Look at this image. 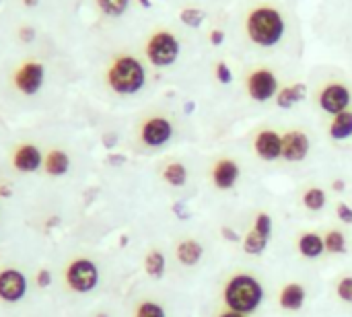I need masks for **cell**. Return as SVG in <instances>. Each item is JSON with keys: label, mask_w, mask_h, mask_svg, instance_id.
<instances>
[{"label": "cell", "mask_w": 352, "mask_h": 317, "mask_svg": "<svg viewBox=\"0 0 352 317\" xmlns=\"http://www.w3.org/2000/svg\"><path fill=\"white\" fill-rule=\"evenodd\" d=\"M262 301H264V287L258 281V276L250 272L233 274L223 287V303L231 311L252 316L260 309Z\"/></svg>", "instance_id": "1"}, {"label": "cell", "mask_w": 352, "mask_h": 317, "mask_svg": "<svg viewBox=\"0 0 352 317\" xmlns=\"http://www.w3.org/2000/svg\"><path fill=\"white\" fill-rule=\"evenodd\" d=\"M248 35L262 47H272L285 37V19L276 8L260 6L248 17Z\"/></svg>", "instance_id": "2"}, {"label": "cell", "mask_w": 352, "mask_h": 317, "mask_svg": "<svg viewBox=\"0 0 352 317\" xmlns=\"http://www.w3.org/2000/svg\"><path fill=\"white\" fill-rule=\"evenodd\" d=\"M146 83V70L134 56H120L107 70V85L120 95H134Z\"/></svg>", "instance_id": "3"}, {"label": "cell", "mask_w": 352, "mask_h": 317, "mask_svg": "<svg viewBox=\"0 0 352 317\" xmlns=\"http://www.w3.org/2000/svg\"><path fill=\"white\" fill-rule=\"evenodd\" d=\"M146 56L157 68H167L179 58V41L169 31H157L146 43Z\"/></svg>", "instance_id": "4"}, {"label": "cell", "mask_w": 352, "mask_h": 317, "mask_svg": "<svg viewBox=\"0 0 352 317\" xmlns=\"http://www.w3.org/2000/svg\"><path fill=\"white\" fill-rule=\"evenodd\" d=\"M66 283L74 293H91L99 285V268L95 262L78 258L66 268Z\"/></svg>", "instance_id": "5"}, {"label": "cell", "mask_w": 352, "mask_h": 317, "mask_svg": "<svg viewBox=\"0 0 352 317\" xmlns=\"http://www.w3.org/2000/svg\"><path fill=\"white\" fill-rule=\"evenodd\" d=\"M45 80V66L39 60H25L12 74V83L19 93L33 97L41 91Z\"/></svg>", "instance_id": "6"}, {"label": "cell", "mask_w": 352, "mask_h": 317, "mask_svg": "<svg viewBox=\"0 0 352 317\" xmlns=\"http://www.w3.org/2000/svg\"><path fill=\"white\" fill-rule=\"evenodd\" d=\"M248 93L254 101L264 103L278 95V80L272 70L260 68L248 76Z\"/></svg>", "instance_id": "7"}, {"label": "cell", "mask_w": 352, "mask_h": 317, "mask_svg": "<svg viewBox=\"0 0 352 317\" xmlns=\"http://www.w3.org/2000/svg\"><path fill=\"white\" fill-rule=\"evenodd\" d=\"M320 107L332 118L351 107V91L342 83H330L320 93Z\"/></svg>", "instance_id": "8"}, {"label": "cell", "mask_w": 352, "mask_h": 317, "mask_svg": "<svg viewBox=\"0 0 352 317\" xmlns=\"http://www.w3.org/2000/svg\"><path fill=\"white\" fill-rule=\"evenodd\" d=\"M173 136V124L167 120V118H161V116H155L151 120H146L140 128V140L146 144V146H163L165 142H169Z\"/></svg>", "instance_id": "9"}, {"label": "cell", "mask_w": 352, "mask_h": 317, "mask_svg": "<svg viewBox=\"0 0 352 317\" xmlns=\"http://www.w3.org/2000/svg\"><path fill=\"white\" fill-rule=\"evenodd\" d=\"M27 295V278L16 268L0 272V299L4 303H19Z\"/></svg>", "instance_id": "10"}, {"label": "cell", "mask_w": 352, "mask_h": 317, "mask_svg": "<svg viewBox=\"0 0 352 317\" xmlns=\"http://www.w3.org/2000/svg\"><path fill=\"white\" fill-rule=\"evenodd\" d=\"M311 142L303 130H291L283 136V159L291 163H299L309 155Z\"/></svg>", "instance_id": "11"}, {"label": "cell", "mask_w": 352, "mask_h": 317, "mask_svg": "<svg viewBox=\"0 0 352 317\" xmlns=\"http://www.w3.org/2000/svg\"><path fill=\"white\" fill-rule=\"evenodd\" d=\"M239 175H241V169H239V163L235 159H219L212 165V171H210L214 188L223 190V192L235 188L237 182H239Z\"/></svg>", "instance_id": "12"}, {"label": "cell", "mask_w": 352, "mask_h": 317, "mask_svg": "<svg viewBox=\"0 0 352 317\" xmlns=\"http://www.w3.org/2000/svg\"><path fill=\"white\" fill-rule=\"evenodd\" d=\"M254 151L262 161H276L283 157V136L276 130H262L254 138Z\"/></svg>", "instance_id": "13"}, {"label": "cell", "mask_w": 352, "mask_h": 317, "mask_svg": "<svg viewBox=\"0 0 352 317\" xmlns=\"http://www.w3.org/2000/svg\"><path fill=\"white\" fill-rule=\"evenodd\" d=\"M12 163L19 171L23 173H33L41 167L43 163V155L35 144H21L14 155H12Z\"/></svg>", "instance_id": "14"}, {"label": "cell", "mask_w": 352, "mask_h": 317, "mask_svg": "<svg viewBox=\"0 0 352 317\" xmlns=\"http://www.w3.org/2000/svg\"><path fill=\"white\" fill-rule=\"evenodd\" d=\"M297 250L303 258L307 260H318L324 256L326 252V243H324V235L316 233V231H305L297 237Z\"/></svg>", "instance_id": "15"}, {"label": "cell", "mask_w": 352, "mask_h": 317, "mask_svg": "<svg viewBox=\"0 0 352 317\" xmlns=\"http://www.w3.org/2000/svg\"><path fill=\"white\" fill-rule=\"evenodd\" d=\"M204 256V245L194 239V237H186L175 245V258L182 266H196Z\"/></svg>", "instance_id": "16"}, {"label": "cell", "mask_w": 352, "mask_h": 317, "mask_svg": "<svg viewBox=\"0 0 352 317\" xmlns=\"http://www.w3.org/2000/svg\"><path fill=\"white\" fill-rule=\"evenodd\" d=\"M307 299V289L301 283H289L280 289L278 303L285 311H299L305 305Z\"/></svg>", "instance_id": "17"}, {"label": "cell", "mask_w": 352, "mask_h": 317, "mask_svg": "<svg viewBox=\"0 0 352 317\" xmlns=\"http://www.w3.org/2000/svg\"><path fill=\"white\" fill-rule=\"evenodd\" d=\"M305 95H307V85L297 83V85H291V87H285L283 91H278L276 103H278V107H283V109H291L293 105H297L299 101H303Z\"/></svg>", "instance_id": "18"}, {"label": "cell", "mask_w": 352, "mask_h": 317, "mask_svg": "<svg viewBox=\"0 0 352 317\" xmlns=\"http://www.w3.org/2000/svg\"><path fill=\"white\" fill-rule=\"evenodd\" d=\"M68 169H70V157L64 151L54 149V151L47 153V157H45V171L50 175L60 177L64 173H68Z\"/></svg>", "instance_id": "19"}, {"label": "cell", "mask_w": 352, "mask_h": 317, "mask_svg": "<svg viewBox=\"0 0 352 317\" xmlns=\"http://www.w3.org/2000/svg\"><path fill=\"white\" fill-rule=\"evenodd\" d=\"M330 136L334 140H346L352 136V111L346 109L338 116L332 118V124H330Z\"/></svg>", "instance_id": "20"}, {"label": "cell", "mask_w": 352, "mask_h": 317, "mask_svg": "<svg viewBox=\"0 0 352 317\" xmlns=\"http://www.w3.org/2000/svg\"><path fill=\"white\" fill-rule=\"evenodd\" d=\"M268 241H270L268 235H264V233H260L258 229L252 227L248 231V235L243 237V250L250 256H262L266 252V248H268Z\"/></svg>", "instance_id": "21"}, {"label": "cell", "mask_w": 352, "mask_h": 317, "mask_svg": "<svg viewBox=\"0 0 352 317\" xmlns=\"http://www.w3.org/2000/svg\"><path fill=\"white\" fill-rule=\"evenodd\" d=\"M167 268V258L161 250H151L144 258V270L151 278H163Z\"/></svg>", "instance_id": "22"}, {"label": "cell", "mask_w": 352, "mask_h": 317, "mask_svg": "<svg viewBox=\"0 0 352 317\" xmlns=\"http://www.w3.org/2000/svg\"><path fill=\"white\" fill-rule=\"evenodd\" d=\"M326 200H328V196H326V192H324L320 186L305 188V190H303V194H301V202H303V206H305L307 210H311V212L322 210V208L326 206Z\"/></svg>", "instance_id": "23"}, {"label": "cell", "mask_w": 352, "mask_h": 317, "mask_svg": "<svg viewBox=\"0 0 352 317\" xmlns=\"http://www.w3.org/2000/svg\"><path fill=\"white\" fill-rule=\"evenodd\" d=\"M163 179H165L169 186H173V188L186 186V182H188V169H186V165H182V163H177V161L167 163L165 169H163Z\"/></svg>", "instance_id": "24"}, {"label": "cell", "mask_w": 352, "mask_h": 317, "mask_svg": "<svg viewBox=\"0 0 352 317\" xmlns=\"http://www.w3.org/2000/svg\"><path fill=\"white\" fill-rule=\"evenodd\" d=\"M324 243H326V252L332 256L346 254V235L340 229H330L324 235Z\"/></svg>", "instance_id": "25"}, {"label": "cell", "mask_w": 352, "mask_h": 317, "mask_svg": "<svg viewBox=\"0 0 352 317\" xmlns=\"http://www.w3.org/2000/svg\"><path fill=\"white\" fill-rule=\"evenodd\" d=\"M134 317H167V311L159 301L146 299V301H140L134 307Z\"/></svg>", "instance_id": "26"}, {"label": "cell", "mask_w": 352, "mask_h": 317, "mask_svg": "<svg viewBox=\"0 0 352 317\" xmlns=\"http://www.w3.org/2000/svg\"><path fill=\"white\" fill-rule=\"evenodd\" d=\"M97 6L107 17H122L128 10L130 0H97Z\"/></svg>", "instance_id": "27"}, {"label": "cell", "mask_w": 352, "mask_h": 317, "mask_svg": "<svg viewBox=\"0 0 352 317\" xmlns=\"http://www.w3.org/2000/svg\"><path fill=\"white\" fill-rule=\"evenodd\" d=\"M179 19L188 27H200L204 23V19H206V12L200 10V8H184L179 12Z\"/></svg>", "instance_id": "28"}, {"label": "cell", "mask_w": 352, "mask_h": 317, "mask_svg": "<svg viewBox=\"0 0 352 317\" xmlns=\"http://www.w3.org/2000/svg\"><path fill=\"white\" fill-rule=\"evenodd\" d=\"M336 289V297L344 303H352V274L340 276L334 285Z\"/></svg>", "instance_id": "29"}, {"label": "cell", "mask_w": 352, "mask_h": 317, "mask_svg": "<svg viewBox=\"0 0 352 317\" xmlns=\"http://www.w3.org/2000/svg\"><path fill=\"white\" fill-rule=\"evenodd\" d=\"M336 217H338V221H340V223H344V225H352V208L349 206V204L338 202V204H336Z\"/></svg>", "instance_id": "30"}, {"label": "cell", "mask_w": 352, "mask_h": 317, "mask_svg": "<svg viewBox=\"0 0 352 317\" xmlns=\"http://www.w3.org/2000/svg\"><path fill=\"white\" fill-rule=\"evenodd\" d=\"M217 78H219L223 85H229V83L233 80V72H231V68L227 66V62H219V64H217Z\"/></svg>", "instance_id": "31"}, {"label": "cell", "mask_w": 352, "mask_h": 317, "mask_svg": "<svg viewBox=\"0 0 352 317\" xmlns=\"http://www.w3.org/2000/svg\"><path fill=\"white\" fill-rule=\"evenodd\" d=\"M19 37H21V41H23V43H29V41H33V39H35V29L25 25V27H21V29H19Z\"/></svg>", "instance_id": "32"}, {"label": "cell", "mask_w": 352, "mask_h": 317, "mask_svg": "<svg viewBox=\"0 0 352 317\" xmlns=\"http://www.w3.org/2000/svg\"><path fill=\"white\" fill-rule=\"evenodd\" d=\"M50 285H52V272L50 270H41L37 274V287L39 289H47Z\"/></svg>", "instance_id": "33"}, {"label": "cell", "mask_w": 352, "mask_h": 317, "mask_svg": "<svg viewBox=\"0 0 352 317\" xmlns=\"http://www.w3.org/2000/svg\"><path fill=\"white\" fill-rule=\"evenodd\" d=\"M223 41H225V31H221V29L210 31V43L212 45H221Z\"/></svg>", "instance_id": "34"}, {"label": "cell", "mask_w": 352, "mask_h": 317, "mask_svg": "<svg viewBox=\"0 0 352 317\" xmlns=\"http://www.w3.org/2000/svg\"><path fill=\"white\" fill-rule=\"evenodd\" d=\"M221 233H223V237H225L227 241H235V243L239 241V235H237L233 229H229V227H223V229H221Z\"/></svg>", "instance_id": "35"}, {"label": "cell", "mask_w": 352, "mask_h": 317, "mask_svg": "<svg viewBox=\"0 0 352 317\" xmlns=\"http://www.w3.org/2000/svg\"><path fill=\"white\" fill-rule=\"evenodd\" d=\"M217 317H250V316H243V314H237V311H231V309H227V307H225V309H221V311H219V316Z\"/></svg>", "instance_id": "36"}, {"label": "cell", "mask_w": 352, "mask_h": 317, "mask_svg": "<svg viewBox=\"0 0 352 317\" xmlns=\"http://www.w3.org/2000/svg\"><path fill=\"white\" fill-rule=\"evenodd\" d=\"M332 188H334L336 192H344V188H346V184H344L342 179H334V182H332Z\"/></svg>", "instance_id": "37"}, {"label": "cell", "mask_w": 352, "mask_h": 317, "mask_svg": "<svg viewBox=\"0 0 352 317\" xmlns=\"http://www.w3.org/2000/svg\"><path fill=\"white\" fill-rule=\"evenodd\" d=\"M25 6H29V8H33V6H37L39 4V0H21Z\"/></svg>", "instance_id": "38"}, {"label": "cell", "mask_w": 352, "mask_h": 317, "mask_svg": "<svg viewBox=\"0 0 352 317\" xmlns=\"http://www.w3.org/2000/svg\"><path fill=\"white\" fill-rule=\"evenodd\" d=\"M184 109H186V111H188V113H192V111H194V103H192V101H188V103H186V107H184Z\"/></svg>", "instance_id": "39"}, {"label": "cell", "mask_w": 352, "mask_h": 317, "mask_svg": "<svg viewBox=\"0 0 352 317\" xmlns=\"http://www.w3.org/2000/svg\"><path fill=\"white\" fill-rule=\"evenodd\" d=\"M140 4H142L144 8H151V6H153V2H151V0H140Z\"/></svg>", "instance_id": "40"}, {"label": "cell", "mask_w": 352, "mask_h": 317, "mask_svg": "<svg viewBox=\"0 0 352 317\" xmlns=\"http://www.w3.org/2000/svg\"><path fill=\"white\" fill-rule=\"evenodd\" d=\"M97 317H107V316H105V314H99V316H97Z\"/></svg>", "instance_id": "41"}]
</instances>
